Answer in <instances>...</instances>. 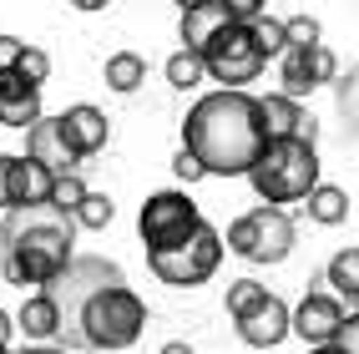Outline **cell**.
Segmentation results:
<instances>
[{"instance_id":"b9f144b4","label":"cell","mask_w":359,"mask_h":354,"mask_svg":"<svg viewBox=\"0 0 359 354\" xmlns=\"http://www.w3.org/2000/svg\"><path fill=\"white\" fill-rule=\"evenodd\" d=\"M354 314H359V304H354Z\"/></svg>"},{"instance_id":"277c9868","label":"cell","mask_w":359,"mask_h":354,"mask_svg":"<svg viewBox=\"0 0 359 354\" xmlns=\"http://www.w3.org/2000/svg\"><path fill=\"white\" fill-rule=\"evenodd\" d=\"M147 329V304L127 283H107L81 304V344L86 349H132Z\"/></svg>"},{"instance_id":"f1b7e54d","label":"cell","mask_w":359,"mask_h":354,"mask_svg":"<svg viewBox=\"0 0 359 354\" xmlns=\"http://www.w3.org/2000/svg\"><path fill=\"white\" fill-rule=\"evenodd\" d=\"M283 26H289V46H319V36H324L314 15H289Z\"/></svg>"},{"instance_id":"d6986e66","label":"cell","mask_w":359,"mask_h":354,"mask_svg":"<svg viewBox=\"0 0 359 354\" xmlns=\"http://www.w3.org/2000/svg\"><path fill=\"white\" fill-rule=\"evenodd\" d=\"M304 212H309L319 228H339V223L349 218V193H344V187H334V182H319L314 193L304 198Z\"/></svg>"},{"instance_id":"3957f363","label":"cell","mask_w":359,"mask_h":354,"mask_svg":"<svg viewBox=\"0 0 359 354\" xmlns=\"http://www.w3.org/2000/svg\"><path fill=\"white\" fill-rule=\"evenodd\" d=\"M319 147L314 142H304V137H278V142H263V152L253 162V193L263 203H304L309 193L319 187Z\"/></svg>"},{"instance_id":"d4e9b609","label":"cell","mask_w":359,"mask_h":354,"mask_svg":"<svg viewBox=\"0 0 359 354\" xmlns=\"http://www.w3.org/2000/svg\"><path fill=\"white\" fill-rule=\"evenodd\" d=\"M111 218H116V203H111L107 193H86V203L76 207V223H81V228H91V233H102Z\"/></svg>"},{"instance_id":"1f68e13d","label":"cell","mask_w":359,"mask_h":354,"mask_svg":"<svg viewBox=\"0 0 359 354\" xmlns=\"http://www.w3.org/2000/svg\"><path fill=\"white\" fill-rule=\"evenodd\" d=\"M334 344H339L344 354H359V314L344 319V329H339V339H334Z\"/></svg>"},{"instance_id":"8992f818","label":"cell","mask_w":359,"mask_h":354,"mask_svg":"<svg viewBox=\"0 0 359 354\" xmlns=\"http://www.w3.org/2000/svg\"><path fill=\"white\" fill-rule=\"evenodd\" d=\"M228 253L248 258V264H283L294 253V218L278 203H258L243 218L228 223Z\"/></svg>"},{"instance_id":"60d3db41","label":"cell","mask_w":359,"mask_h":354,"mask_svg":"<svg viewBox=\"0 0 359 354\" xmlns=\"http://www.w3.org/2000/svg\"><path fill=\"white\" fill-rule=\"evenodd\" d=\"M66 354H86V349H66Z\"/></svg>"},{"instance_id":"ab89813d","label":"cell","mask_w":359,"mask_h":354,"mask_svg":"<svg viewBox=\"0 0 359 354\" xmlns=\"http://www.w3.org/2000/svg\"><path fill=\"white\" fill-rule=\"evenodd\" d=\"M0 354H11V344H0Z\"/></svg>"},{"instance_id":"9a60e30c","label":"cell","mask_w":359,"mask_h":354,"mask_svg":"<svg viewBox=\"0 0 359 354\" xmlns=\"http://www.w3.org/2000/svg\"><path fill=\"white\" fill-rule=\"evenodd\" d=\"M15 329H20L31 344H51V339H61V304L46 294V289L26 294V304L15 309Z\"/></svg>"},{"instance_id":"2e32d148","label":"cell","mask_w":359,"mask_h":354,"mask_svg":"<svg viewBox=\"0 0 359 354\" xmlns=\"http://www.w3.org/2000/svg\"><path fill=\"white\" fill-rule=\"evenodd\" d=\"M228 26H233L228 6H223V0H208V6H198V11H182V26H177V36H182V46H193V51L203 56L208 46L228 31Z\"/></svg>"},{"instance_id":"4316f807","label":"cell","mask_w":359,"mask_h":354,"mask_svg":"<svg viewBox=\"0 0 359 354\" xmlns=\"http://www.w3.org/2000/svg\"><path fill=\"white\" fill-rule=\"evenodd\" d=\"M172 172H177V182H203V177H208V162H203V157L182 142L177 157H172Z\"/></svg>"},{"instance_id":"d590c367","label":"cell","mask_w":359,"mask_h":354,"mask_svg":"<svg viewBox=\"0 0 359 354\" xmlns=\"http://www.w3.org/2000/svg\"><path fill=\"white\" fill-rule=\"evenodd\" d=\"M162 354H193V344H182V339H167V344H162Z\"/></svg>"},{"instance_id":"836d02e7","label":"cell","mask_w":359,"mask_h":354,"mask_svg":"<svg viewBox=\"0 0 359 354\" xmlns=\"http://www.w3.org/2000/svg\"><path fill=\"white\" fill-rule=\"evenodd\" d=\"M20 334V329H15V314H6V309H0V344H11Z\"/></svg>"},{"instance_id":"603a6c76","label":"cell","mask_w":359,"mask_h":354,"mask_svg":"<svg viewBox=\"0 0 359 354\" xmlns=\"http://www.w3.org/2000/svg\"><path fill=\"white\" fill-rule=\"evenodd\" d=\"M86 193H91V187H86L76 172H56V182H51V207H61V212L76 218V207L86 203Z\"/></svg>"},{"instance_id":"74e56055","label":"cell","mask_w":359,"mask_h":354,"mask_svg":"<svg viewBox=\"0 0 359 354\" xmlns=\"http://www.w3.org/2000/svg\"><path fill=\"white\" fill-rule=\"evenodd\" d=\"M309 354H344L339 344H309Z\"/></svg>"},{"instance_id":"7a4b0ae2","label":"cell","mask_w":359,"mask_h":354,"mask_svg":"<svg viewBox=\"0 0 359 354\" xmlns=\"http://www.w3.org/2000/svg\"><path fill=\"white\" fill-rule=\"evenodd\" d=\"M76 218L51 203H31V207H11L6 223H0V273H6L15 289H46L51 278H61L76 258Z\"/></svg>"},{"instance_id":"8d00e7d4","label":"cell","mask_w":359,"mask_h":354,"mask_svg":"<svg viewBox=\"0 0 359 354\" xmlns=\"http://www.w3.org/2000/svg\"><path fill=\"white\" fill-rule=\"evenodd\" d=\"M20 354H66V349H51V344H26Z\"/></svg>"},{"instance_id":"6da1fadb","label":"cell","mask_w":359,"mask_h":354,"mask_svg":"<svg viewBox=\"0 0 359 354\" xmlns=\"http://www.w3.org/2000/svg\"><path fill=\"white\" fill-rule=\"evenodd\" d=\"M182 142L208 162V177H248L263 152V111L258 97L238 86H218L198 97L182 116Z\"/></svg>"},{"instance_id":"d6a6232c","label":"cell","mask_w":359,"mask_h":354,"mask_svg":"<svg viewBox=\"0 0 359 354\" xmlns=\"http://www.w3.org/2000/svg\"><path fill=\"white\" fill-rule=\"evenodd\" d=\"M11 168H15V157L0 152V212H11Z\"/></svg>"},{"instance_id":"ac0fdd59","label":"cell","mask_w":359,"mask_h":354,"mask_svg":"<svg viewBox=\"0 0 359 354\" xmlns=\"http://www.w3.org/2000/svg\"><path fill=\"white\" fill-rule=\"evenodd\" d=\"M258 111H263V137L278 142V137H299L304 127V107L299 97H289V91H269V97H258Z\"/></svg>"},{"instance_id":"52a82bcc","label":"cell","mask_w":359,"mask_h":354,"mask_svg":"<svg viewBox=\"0 0 359 354\" xmlns=\"http://www.w3.org/2000/svg\"><path fill=\"white\" fill-rule=\"evenodd\" d=\"M203 61H208V81L238 86V91H248V81H258L263 66H269V56H263V46H258V31L243 26V20H233V26L203 51Z\"/></svg>"},{"instance_id":"f546056e","label":"cell","mask_w":359,"mask_h":354,"mask_svg":"<svg viewBox=\"0 0 359 354\" xmlns=\"http://www.w3.org/2000/svg\"><path fill=\"white\" fill-rule=\"evenodd\" d=\"M223 6H228L233 20H243V26H253V20L269 15V0H223Z\"/></svg>"},{"instance_id":"484cf974","label":"cell","mask_w":359,"mask_h":354,"mask_svg":"<svg viewBox=\"0 0 359 354\" xmlns=\"http://www.w3.org/2000/svg\"><path fill=\"white\" fill-rule=\"evenodd\" d=\"M253 31H258V46H263V56H269V61H278L283 51H289V26H283V20L263 15V20H253Z\"/></svg>"},{"instance_id":"e0dca14e","label":"cell","mask_w":359,"mask_h":354,"mask_svg":"<svg viewBox=\"0 0 359 354\" xmlns=\"http://www.w3.org/2000/svg\"><path fill=\"white\" fill-rule=\"evenodd\" d=\"M51 182L56 172L36 157H15L11 168V207H31V203H51Z\"/></svg>"},{"instance_id":"83f0119b","label":"cell","mask_w":359,"mask_h":354,"mask_svg":"<svg viewBox=\"0 0 359 354\" xmlns=\"http://www.w3.org/2000/svg\"><path fill=\"white\" fill-rule=\"evenodd\" d=\"M20 76H26V81H36V86H46V76H51V56H46L41 51V46H26V56H20Z\"/></svg>"},{"instance_id":"7c38bea8","label":"cell","mask_w":359,"mask_h":354,"mask_svg":"<svg viewBox=\"0 0 359 354\" xmlns=\"http://www.w3.org/2000/svg\"><path fill=\"white\" fill-rule=\"evenodd\" d=\"M41 86L26 81L20 71H0V127H15V132H31L41 122Z\"/></svg>"},{"instance_id":"f35d334b","label":"cell","mask_w":359,"mask_h":354,"mask_svg":"<svg viewBox=\"0 0 359 354\" xmlns=\"http://www.w3.org/2000/svg\"><path fill=\"white\" fill-rule=\"evenodd\" d=\"M198 6H208V0H177V11H198Z\"/></svg>"},{"instance_id":"e575fe53","label":"cell","mask_w":359,"mask_h":354,"mask_svg":"<svg viewBox=\"0 0 359 354\" xmlns=\"http://www.w3.org/2000/svg\"><path fill=\"white\" fill-rule=\"evenodd\" d=\"M66 6H71V11H86V15H91V11H107L111 0H66Z\"/></svg>"},{"instance_id":"cb8c5ba5","label":"cell","mask_w":359,"mask_h":354,"mask_svg":"<svg viewBox=\"0 0 359 354\" xmlns=\"http://www.w3.org/2000/svg\"><path fill=\"white\" fill-rule=\"evenodd\" d=\"M269 299V283H258V278H233L228 283V314L238 319V314H248L253 304H263Z\"/></svg>"},{"instance_id":"30bf717a","label":"cell","mask_w":359,"mask_h":354,"mask_svg":"<svg viewBox=\"0 0 359 354\" xmlns=\"http://www.w3.org/2000/svg\"><path fill=\"white\" fill-rule=\"evenodd\" d=\"M344 319H349L344 299L334 289H314V294H304L299 309H294V334L304 344H334L339 329H344Z\"/></svg>"},{"instance_id":"4dcf8cb0","label":"cell","mask_w":359,"mask_h":354,"mask_svg":"<svg viewBox=\"0 0 359 354\" xmlns=\"http://www.w3.org/2000/svg\"><path fill=\"white\" fill-rule=\"evenodd\" d=\"M20 56H26V41H20V36H0V71L20 66Z\"/></svg>"},{"instance_id":"ffe728a7","label":"cell","mask_w":359,"mask_h":354,"mask_svg":"<svg viewBox=\"0 0 359 354\" xmlns=\"http://www.w3.org/2000/svg\"><path fill=\"white\" fill-rule=\"evenodd\" d=\"M324 283L354 309V304H359V248H339V253H334L324 264Z\"/></svg>"},{"instance_id":"9c48e42d","label":"cell","mask_w":359,"mask_h":354,"mask_svg":"<svg viewBox=\"0 0 359 354\" xmlns=\"http://www.w3.org/2000/svg\"><path fill=\"white\" fill-rule=\"evenodd\" d=\"M334 76H339V61H334V51L319 41V46H289V51L278 56V81L289 97H309V91L329 86Z\"/></svg>"},{"instance_id":"7402d4cb","label":"cell","mask_w":359,"mask_h":354,"mask_svg":"<svg viewBox=\"0 0 359 354\" xmlns=\"http://www.w3.org/2000/svg\"><path fill=\"white\" fill-rule=\"evenodd\" d=\"M142 81H147V61H142L137 51H116V56H107V86L116 91V97H132Z\"/></svg>"},{"instance_id":"4fadbf2b","label":"cell","mask_w":359,"mask_h":354,"mask_svg":"<svg viewBox=\"0 0 359 354\" xmlns=\"http://www.w3.org/2000/svg\"><path fill=\"white\" fill-rule=\"evenodd\" d=\"M26 157L46 162L51 172H76V162H81V152L71 147V137L61 132V116H41L26 132Z\"/></svg>"},{"instance_id":"8fae6325","label":"cell","mask_w":359,"mask_h":354,"mask_svg":"<svg viewBox=\"0 0 359 354\" xmlns=\"http://www.w3.org/2000/svg\"><path fill=\"white\" fill-rule=\"evenodd\" d=\"M233 329H238V339H243L248 349H278L283 339L294 334V309L278 294H269L263 304H253L248 314H238Z\"/></svg>"},{"instance_id":"ba28073f","label":"cell","mask_w":359,"mask_h":354,"mask_svg":"<svg viewBox=\"0 0 359 354\" xmlns=\"http://www.w3.org/2000/svg\"><path fill=\"white\" fill-rule=\"evenodd\" d=\"M198 223H203V212H198V203L187 198L182 187H162V193H152L147 203H142V212H137V233H142V243H147V253L187 238Z\"/></svg>"},{"instance_id":"5b68a950","label":"cell","mask_w":359,"mask_h":354,"mask_svg":"<svg viewBox=\"0 0 359 354\" xmlns=\"http://www.w3.org/2000/svg\"><path fill=\"white\" fill-rule=\"evenodd\" d=\"M223 248H228V238L203 218L187 238L167 243V248H152L147 253V268L157 273V283H167V289H198V283H208L212 273H218Z\"/></svg>"},{"instance_id":"44dd1931","label":"cell","mask_w":359,"mask_h":354,"mask_svg":"<svg viewBox=\"0 0 359 354\" xmlns=\"http://www.w3.org/2000/svg\"><path fill=\"white\" fill-rule=\"evenodd\" d=\"M162 71H167V86H172V91H193V86H203V81H208V61L193 51V46L172 51Z\"/></svg>"},{"instance_id":"5bb4252c","label":"cell","mask_w":359,"mask_h":354,"mask_svg":"<svg viewBox=\"0 0 359 354\" xmlns=\"http://www.w3.org/2000/svg\"><path fill=\"white\" fill-rule=\"evenodd\" d=\"M61 132L71 137V147H76L81 157H91V152H102V147H107L111 122H107V111H102V107L76 102V107H66V111H61Z\"/></svg>"}]
</instances>
